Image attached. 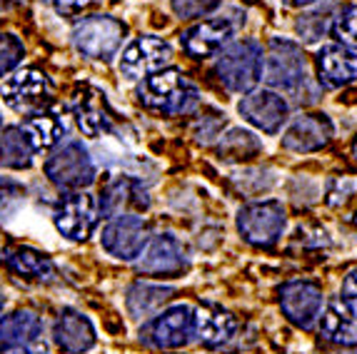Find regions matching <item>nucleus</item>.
<instances>
[{"instance_id": "nucleus-19", "label": "nucleus", "mask_w": 357, "mask_h": 354, "mask_svg": "<svg viewBox=\"0 0 357 354\" xmlns=\"http://www.w3.org/2000/svg\"><path fill=\"white\" fill-rule=\"evenodd\" d=\"M232 28L230 20H203V23L192 25L190 30H185L180 36V43H183V50L192 58H208V55L220 53L222 47L230 43Z\"/></svg>"}, {"instance_id": "nucleus-38", "label": "nucleus", "mask_w": 357, "mask_h": 354, "mask_svg": "<svg viewBox=\"0 0 357 354\" xmlns=\"http://www.w3.org/2000/svg\"><path fill=\"white\" fill-rule=\"evenodd\" d=\"M352 150H355V157H357V140H355V145H352Z\"/></svg>"}, {"instance_id": "nucleus-4", "label": "nucleus", "mask_w": 357, "mask_h": 354, "mask_svg": "<svg viewBox=\"0 0 357 354\" xmlns=\"http://www.w3.org/2000/svg\"><path fill=\"white\" fill-rule=\"evenodd\" d=\"M265 80L270 88L280 93H300L307 83V63H305L303 47L292 40L275 38L265 55Z\"/></svg>"}, {"instance_id": "nucleus-32", "label": "nucleus", "mask_w": 357, "mask_h": 354, "mask_svg": "<svg viewBox=\"0 0 357 354\" xmlns=\"http://www.w3.org/2000/svg\"><path fill=\"white\" fill-rule=\"evenodd\" d=\"M25 55V45L15 36L0 38V77H6L18 68V63Z\"/></svg>"}, {"instance_id": "nucleus-22", "label": "nucleus", "mask_w": 357, "mask_h": 354, "mask_svg": "<svg viewBox=\"0 0 357 354\" xmlns=\"http://www.w3.org/2000/svg\"><path fill=\"white\" fill-rule=\"evenodd\" d=\"M175 295L173 287H167V284H153V282H132L130 289H128L126 295V307H128V314L132 319H153L155 314L160 312L165 307L170 297Z\"/></svg>"}, {"instance_id": "nucleus-29", "label": "nucleus", "mask_w": 357, "mask_h": 354, "mask_svg": "<svg viewBox=\"0 0 357 354\" xmlns=\"http://www.w3.org/2000/svg\"><path fill=\"white\" fill-rule=\"evenodd\" d=\"M330 33L340 45L357 47V6H345L342 10L335 13Z\"/></svg>"}, {"instance_id": "nucleus-35", "label": "nucleus", "mask_w": 357, "mask_h": 354, "mask_svg": "<svg viewBox=\"0 0 357 354\" xmlns=\"http://www.w3.org/2000/svg\"><path fill=\"white\" fill-rule=\"evenodd\" d=\"M93 3H96V0H53V8L63 18H75V15H80L83 10H88Z\"/></svg>"}, {"instance_id": "nucleus-27", "label": "nucleus", "mask_w": 357, "mask_h": 354, "mask_svg": "<svg viewBox=\"0 0 357 354\" xmlns=\"http://www.w3.org/2000/svg\"><path fill=\"white\" fill-rule=\"evenodd\" d=\"M20 130L28 137L30 148L40 153V150H53L63 137V123L55 118L53 112H38L30 120H25Z\"/></svg>"}, {"instance_id": "nucleus-20", "label": "nucleus", "mask_w": 357, "mask_h": 354, "mask_svg": "<svg viewBox=\"0 0 357 354\" xmlns=\"http://www.w3.org/2000/svg\"><path fill=\"white\" fill-rule=\"evenodd\" d=\"M73 112H75L77 128L88 137H100L102 132L113 130V118L107 110L105 95H100L93 88H83L75 95L73 102Z\"/></svg>"}, {"instance_id": "nucleus-28", "label": "nucleus", "mask_w": 357, "mask_h": 354, "mask_svg": "<svg viewBox=\"0 0 357 354\" xmlns=\"http://www.w3.org/2000/svg\"><path fill=\"white\" fill-rule=\"evenodd\" d=\"M262 153V142L257 140L252 132L248 130H230L218 145V155L222 160H230V162H240V160H252L255 155Z\"/></svg>"}, {"instance_id": "nucleus-18", "label": "nucleus", "mask_w": 357, "mask_h": 354, "mask_svg": "<svg viewBox=\"0 0 357 354\" xmlns=\"http://www.w3.org/2000/svg\"><path fill=\"white\" fill-rule=\"evenodd\" d=\"M96 327L77 309H63L53 325V342L60 352L83 354L96 347Z\"/></svg>"}, {"instance_id": "nucleus-5", "label": "nucleus", "mask_w": 357, "mask_h": 354, "mask_svg": "<svg viewBox=\"0 0 357 354\" xmlns=\"http://www.w3.org/2000/svg\"><path fill=\"white\" fill-rule=\"evenodd\" d=\"M140 339L153 349H180L195 339V309L190 305H173L158 312L140 330Z\"/></svg>"}, {"instance_id": "nucleus-39", "label": "nucleus", "mask_w": 357, "mask_h": 354, "mask_svg": "<svg viewBox=\"0 0 357 354\" xmlns=\"http://www.w3.org/2000/svg\"><path fill=\"white\" fill-rule=\"evenodd\" d=\"M0 302H3V289H0Z\"/></svg>"}, {"instance_id": "nucleus-9", "label": "nucleus", "mask_w": 357, "mask_h": 354, "mask_svg": "<svg viewBox=\"0 0 357 354\" xmlns=\"http://www.w3.org/2000/svg\"><path fill=\"white\" fill-rule=\"evenodd\" d=\"M150 240V227L143 215H118L102 227L100 245L110 257L118 260H137Z\"/></svg>"}, {"instance_id": "nucleus-26", "label": "nucleus", "mask_w": 357, "mask_h": 354, "mask_svg": "<svg viewBox=\"0 0 357 354\" xmlns=\"http://www.w3.org/2000/svg\"><path fill=\"white\" fill-rule=\"evenodd\" d=\"M36 150L30 148L28 137L20 128L10 125L0 132V165L10 170H28L33 165Z\"/></svg>"}, {"instance_id": "nucleus-34", "label": "nucleus", "mask_w": 357, "mask_h": 354, "mask_svg": "<svg viewBox=\"0 0 357 354\" xmlns=\"http://www.w3.org/2000/svg\"><path fill=\"white\" fill-rule=\"evenodd\" d=\"M340 305L357 319V270H352L340 289Z\"/></svg>"}, {"instance_id": "nucleus-23", "label": "nucleus", "mask_w": 357, "mask_h": 354, "mask_svg": "<svg viewBox=\"0 0 357 354\" xmlns=\"http://www.w3.org/2000/svg\"><path fill=\"white\" fill-rule=\"evenodd\" d=\"M43 332V319L33 309H15L0 317V347L20 349L36 344Z\"/></svg>"}, {"instance_id": "nucleus-24", "label": "nucleus", "mask_w": 357, "mask_h": 354, "mask_svg": "<svg viewBox=\"0 0 357 354\" xmlns=\"http://www.w3.org/2000/svg\"><path fill=\"white\" fill-rule=\"evenodd\" d=\"M0 260L6 262L13 272H18L23 277L30 279H53L55 275V267L53 260H50L48 254H43L40 249H33V247H20V245H6L0 247Z\"/></svg>"}, {"instance_id": "nucleus-10", "label": "nucleus", "mask_w": 357, "mask_h": 354, "mask_svg": "<svg viewBox=\"0 0 357 354\" xmlns=\"http://www.w3.org/2000/svg\"><path fill=\"white\" fill-rule=\"evenodd\" d=\"M173 58L170 43L158 36H140L130 40L120 55V75L128 80H145L158 70H165V66Z\"/></svg>"}, {"instance_id": "nucleus-3", "label": "nucleus", "mask_w": 357, "mask_h": 354, "mask_svg": "<svg viewBox=\"0 0 357 354\" xmlns=\"http://www.w3.org/2000/svg\"><path fill=\"white\" fill-rule=\"evenodd\" d=\"M45 175L58 190H88L96 183V162L88 148L77 140H63L55 145L45 162Z\"/></svg>"}, {"instance_id": "nucleus-37", "label": "nucleus", "mask_w": 357, "mask_h": 354, "mask_svg": "<svg viewBox=\"0 0 357 354\" xmlns=\"http://www.w3.org/2000/svg\"><path fill=\"white\" fill-rule=\"evenodd\" d=\"M285 3L292 8H310V6H315L317 0H285Z\"/></svg>"}, {"instance_id": "nucleus-36", "label": "nucleus", "mask_w": 357, "mask_h": 354, "mask_svg": "<svg viewBox=\"0 0 357 354\" xmlns=\"http://www.w3.org/2000/svg\"><path fill=\"white\" fill-rule=\"evenodd\" d=\"M13 354H50L45 347H38V344H28V347L13 349Z\"/></svg>"}, {"instance_id": "nucleus-25", "label": "nucleus", "mask_w": 357, "mask_h": 354, "mask_svg": "<svg viewBox=\"0 0 357 354\" xmlns=\"http://www.w3.org/2000/svg\"><path fill=\"white\" fill-rule=\"evenodd\" d=\"M320 332L328 342L345 344V347H355L357 344V319L340 302L328 305L325 314L320 317Z\"/></svg>"}, {"instance_id": "nucleus-8", "label": "nucleus", "mask_w": 357, "mask_h": 354, "mask_svg": "<svg viewBox=\"0 0 357 354\" xmlns=\"http://www.w3.org/2000/svg\"><path fill=\"white\" fill-rule=\"evenodd\" d=\"M98 215H100V205L96 197L90 195L88 190H73L58 200L53 222L55 230L68 237L70 243H85L90 232L96 230Z\"/></svg>"}, {"instance_id": "nucleus-12", "label": "nucleus", "mask_w": 357, "mask_h": 354, "mask_svg": "<svg viewBox=\"0 0 357 354\" xmlns=\"http://www.w3.org/2000/svg\"><path fill=\"white\" fill-rule=\"evenodd\" d=\"M185 270H188V252L170 232L150 237L137 260V272L145 277H178Z\"/></svg>"}, {"instance_id": "nucleus-16", "label": "nucleus", "mask_w": 357, "mask_h": 354, "mask_svg": "<svg viewBox=\"0 0 357 354\" xmlns=\"http://www.w3.org/2000/svg\"><path fill=\"white\" fill-rule=\"evenodd\" d=\"M150 207L148 190L143 187V180L130 175L115 177L113 183H107V187L100 195V213L107 220L118 217V215H137Z\"/></svg>"}, {"instance_id": "nucleus-31", "label": "nucleus", "mask_w": 357, "mask_h": 354, "mask_svg": "<svg viewBox=\"0 0 357 354\" xmlns=\"http://www.w3.org/2000/svg\"><path fill=\"white\" fill-rule=\"evenodd\" d=\"M222 0H170L175 15L183 20H195V18H205L210 13H215L220 8Z\"/></svg>"}, {"instance_id": "nucleus-2", "label": "nucleus", "mask_w": 357, "mask_h": 354, "mask_svg": "<svg viewBox=\"0 0 357 354\" xmlns=\"http://www.w3.org/2000/svg\"><path fill=\"white\" fill-rule=\"evenodd\" d=\"M262 66H265V50L257 40L248 38L222 47L215 60V72L230 93L248 95L260 83Z\"/></svg>"}, {"instance_id": "nucleus-6", "label": "nucleus", "mask_w": 357, "mask_h": 354, "mask_svg": "<svg viewBox=\"0 0 357 354\" xmlns=\"http://www.w3.org/2000/svg\"><path fill=\"white\" fill-rule=\"evenodd\" d=\"M128 28L110 15H90L75 23L73 28V45L80 55L90 60H110L123 45Z\"/></svg>"}, {"instance_id": "nucleus-7", "label": "nucleus", "mask_w": 357, "mask_h": 354, "mask_svg": "<svg viewBox=\"0 0 357 354\" xmlns=\"http://www.w3.org/2000/svg\"><path fill=\"white\" fill-rule=\"evenodd\" d=\"M285 207L278 200L250 202V205L240 207L238 213V232L243 235L245 243L255 245V247H273L285 232Z\"/></svg>"}, {"instance_id": "nucleus-30", "label": "nucleus", "mask_w": 357, "mask_h": 354, "mask_svg": "<svg viewBox=\"0 0 357 354\" xmlns=\"http://www.w3.org/2000/svg\"><path fill=\"white\" fill-rule=\"evenodd\" d=\"M25 202V187L10 177H0V217H13Z\"/></svg>"}, {"instance_id": "nucleus-14", "label": "nucleus", "mask_w": 357, "mask_h": 354, "mask_svg": "<svg viewBox=\"0 0 357 354\" xmlns=\"http://www.w3.org/2000/svg\"><path fill=\"white\" fill-rule=\"evenodd\" d=\"M50 93V83L45 72H40L38 68H23L15 70L8 77L3 88H0V98L10 110L15 112H30L36 110Z\"/></svg>"}, {"instance_id": "nucleus-33", "label": "nucleus", "mask_w": 357, "mask_h": 354, "mask_svg": "<svg viewBox=\"0 0 357 354\" xmlns=\"http://www.w3.org/2000/svg\"><path fill=\"white\" fill-rule=\"evenodd\" d=\"M330 25H333V18L322 15V10H312V13H305V15H300L298 33L303 36V40L315 43V40H320L325 30H330Z\"/></svg>"}, {"instance_id": "nucleus-11", "label": "nucleus", "mask_w": 357, "mask_h": 354, "mask_svg": "<svg viewBox=\"0 0 357 354\" xmlns=\"http://www.w3.org/2000/svg\"><path fill=\"white\" fill-rule=\"evenodd\" d=\"M280 309L287 322L300 330H310L315 325L325 307V292L312 279H292L280 287Z\"/></svg>"}, {"instance_id": "nucleus-17", "label": "nucleus", "mask_w": 357, "mask_h": 354, "mask_svg": "<svg viewBox=\"0 0 357 354\" xmlns=\"http://www.w3.org/2000/svg\"><path fill=\"white\" fill-rule=\"evenodd\" d=\"M317 80L325 88L335 90L342 85H350L357 80V53L355 47L347 45H325L315 58Z\"/></svg>"}, {"instance_id": "nucleus-13", "label": "nucleus", "mask_w": 357, "mask_h": 354, "mask_svg": "<svg viewBox=\"0 0 357 354\" xmlns=\"http://www.w3.org/2000/svg\"><path fill=\"white\" fill-rule=\"evenodd\" d=\"M238 112L257 130L275 135L290 118V102L275 90H252L238 102Z\"/></svg>"}, {"instance_id": "nucleus-15", "label": "nucleus", "mask_w": 357, "mask_h": 354, "mask_svg": "<svg viewBox=\"0 0 357 354\" xmlns=\"http://www.w3.org/2000/svg\"><path fill=\"white\" fill-rule=\"evenodd\" d=\"M333 120L325 112H305L298 115L282 132V148L292 153H315L333 140Z\"/></svg>"}, {"instance_id": "nucleus-21", "label": "nucleus", "mask_w": 357, "mask_h": 354, "mask_svg": "<svg viewBox=\"0 0 357 354\" xmlns=\"http://www.w3.org/2000/svg\"><path fill=\"white\" fill-rule=\"evenodd\" d=\"M238 330V319L230 312L218 307H203L195 309V339L203 347L218 349L225 342H230L232 334Z\"/></svg>"}, {"instance_id": "nucleus-1", "label": "nucleus", "mask_w": 357, "mask_h": 354, "mask_svg": "<svg viewBox=\"0 0 357 354\" xmlns=\"http://www.w3.org/2000/svg\"><path fill=\"white\" fill-rule=\"evenodd\" d=\"M140 102L160 115H188L200 102V93L180 70L167 68L148 75L137 90Z\"/></svg>"}]
</instances>
